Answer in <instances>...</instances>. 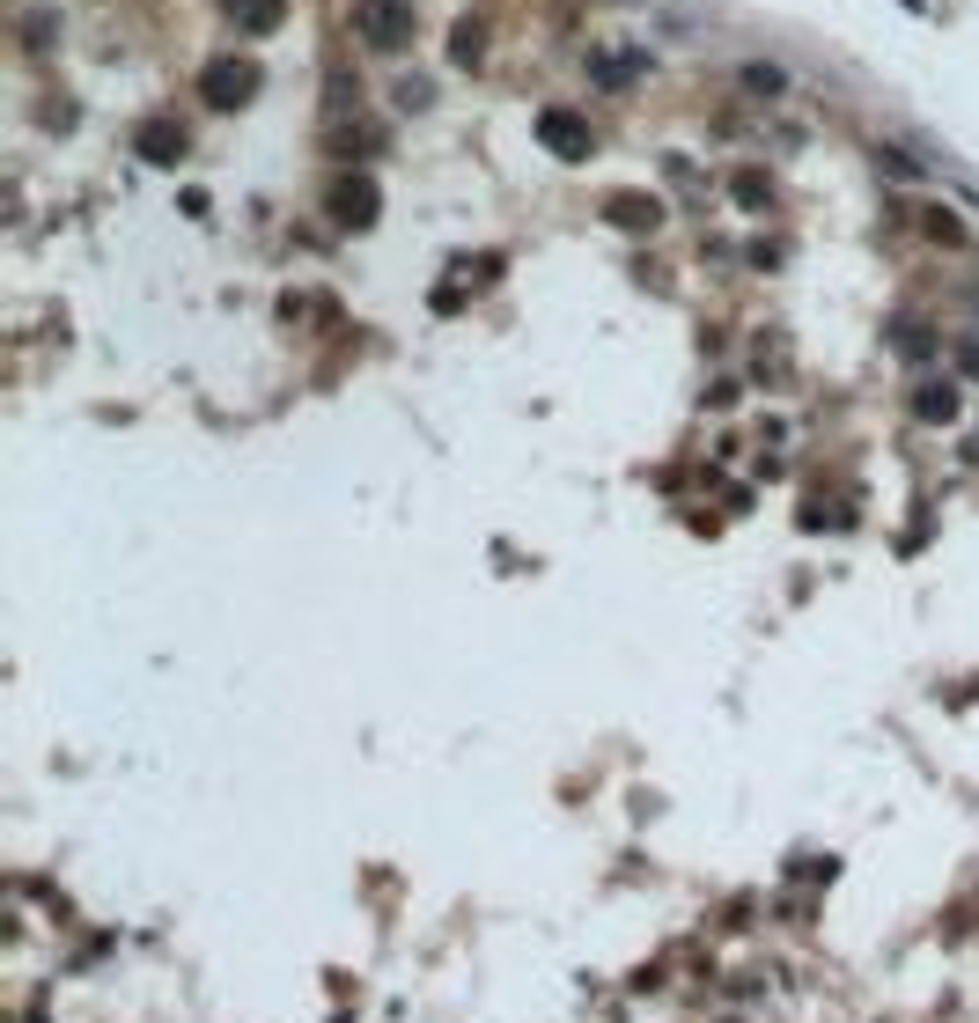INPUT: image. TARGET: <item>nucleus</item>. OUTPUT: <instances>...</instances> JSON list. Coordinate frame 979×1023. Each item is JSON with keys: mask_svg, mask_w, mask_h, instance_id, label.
Segmentation results:
<instances>
[{"mask_svg": "<svg viewBox=\"0 0 979 1023\" xmlns=\"http://www.w3.org/2000/svg\"><path fill=\"white\" fill-rule=\"evenodd\" d=\"M354 44L390 60L412 44V0H354Z\"/></svg>", "mask_w": 979, "mask_h": 1023, "instance_id": "obj_1", "label": "nucleus"}, {"mask_svg": "<svg viewBox=\"0 0 979 1023\" xmlns=\"http://www.w3.org/2000/svg\"><path fill=\"white\" fill-rule=\"evenodd\" d=\"M251 89H258V67L251 60H214L200 74V96L214 103V111H236V103H251Z\"/></svg>", "mask_w": 979, "mask_h": 1023, "instance_id": "obj_2", "label": "nucleus"}, {"mask_svg": "<svg viewBox=\"0 0 979 1023\" xmlns=\"http://www.w3.org/2000/svg\"><path fill=\"white\" fill-rule=\"evenodd\" d=\"M582 67H590V82L604 89V96H619V89H633V82H641V74H649L655 60H649V52H590Z\"/></svg>", "mask_w": 979, "mask_h": 1023, "instance_id": "obj_3", "label": "nucleus"}, {"mask_svg": "<svg viewBox=\"0 0 979 1023\" xmlns=\"http://www.w3.org/2000/svg\"><path fill=\"white\" fill-rule=\"evenodd\" d=\"M538 141H545L560 163H582V155H590V119H574V111H545V119H538Z\"/></svg>", "mask_w": 979, "mask_h": 1023, "instance_id": "obj_4", "label": "nucleus"}, {"mask_svg": "<svg viewBox=\"0 0 979 1023\" xmlns=\"http://www.w3.org/2000/svg\"><path fill=\"white\" fill-rule=\"evenodd\" d=\"M332 214H339L347 228H368V222H376V177L347 170V177H339V192H332Z\"/></svg>", "mask_w": 979, "mask_h": 1023, "instance_id": "obj_5", "label": "nucleus"}, {"mask_svg": "<svg viewBox=\"0 0 979 1023\" xmlns=\"http://www.w3.org/2000/svg\"><path fill=\"white\" fill-rule=\"evenodd\" d=\"M906 222H914L928 244H942V250H965V244H972L965 214H950V206H906Z\"/></svg>", "mask_w": 979, "mask_h": 1023, "instance_id": "obj_6", "label": "nucleus"}, {"mask_svg": "<svg viewBox=\"0 0 979 1023\" xmlns=\"http://www.w3.org/2000/svg\"><path fill=\"white\" fill-rule=\"evenodd\" d=\"M228 22L244 30V38H273L287 22V0H228Z\"/></svg>", "mask_w": 979, "mask_h": 1023, "instance_id": "obj_7", "label": "nucleus"}, {"mask_svg": "<svg viewBox=\"0 0 979 1023\" xmlns=\"http://www.w3.org/2000/svg\"><path fill=\"white\" fill-rule=\"evenodd\" d=\"M604 222L641 228V236H649V228L663 222V206H655V200H641V192H612V200H604Z\"/></svg>", "mask_w": 979, "mask_h": 1023, "instance_id": "obj_8", "label": "nucleus"}, {"mask_svg": "<svg viewBox=\"0 0 979 1023\" xmlns=\"http://www.w3.org/2000/svg\"><path fill=\"white\" fill-rule=\"evenodd\" d=\"M869 155H877V170L891 177V185H920V177H928V163H920L914 147H898V141H877Z\"/></svg>", "mask_w": 979, "mask_h": 1023, "instance_id": "obj_9", "label": "nucleus"}, {"mask_svg": "<svg viewBox=\"0 0 979 1023\" xmlns=\"http://www.w3.org/2000/svg\"><path fill=\"white\" fill-rule=\"evenodd\" d=\"M914 412L928 420V428H950V420H958V390H950V383H920L914 390Z\"/></svg>", "mask_w": 979, "mask_h": 1023, "instance_id": "obj_10", "label": "nucleus"}, {"mask_svg": "<svg viewBox=\"0 0 979 1023\" xmlns=\"http://www.w3.org/2000/svg\"><path fill=\"white\" fill-rule=\"evenodd\" d=\"M479 60H487V22H457V30H449V67H479Z\"/></svg>", "mask_w": 979, "mask_h": 1023, "instance_id": "obj_11", "label": "nucleus"}, {"mask_svg": "<svg viewBox=\"0 0 979 1023\" xmlns=\"http://www.w3.org/2000/svg\"><path fill=\"white\" fill-rule=\"evenodd\" d=\"M390 103H398V111H428V103H435V82H420V74H398Z\"/></svg>", "mask_w": 979, "mask_h": 1023, "instance_id": "obj_12", "label": "nucleus"}, {"mask_svg": "<svg viewBox=\"0 0 979 1023\" xmlns=\"http://www.w3.org/2000/svg\"><path fill=\"white\" fill-rule=\"evenodd\" d=\"M177 133H170V125H147V133H141V155H147V163H177Z\"/></svg>", "mask_w": 979, "mask_h": 1023, "instance_id": "obj_13", "label": "nucleus"}, {"mask_svg": "<svg viewBox=\"0 0 979 1023\" xmlns=\"http://www.w3.org/2000/svg\"><path fill=\"white\" fill-rule=\"evenodd\" d=\"M744 89H752V96H781L788 74H781V67H744Z\"/></svg>", "mask_w": 979, "mask_h": 1023, "instance_id": "obj_14", "label": "nucleus"}, {"mask_svg": "<svg viewBox=\"0 0 979 1023\" xmlns=\"http://www.w3.org/2000/svg\"><path fill=\"white\" fill-rule=\"evenodd\" d=\"M736 200H744V206H766V185H758L752 170H744V177H736Z\"/></svg>", "mask_w": 979, "mask_h": 1023, "instance_id": "obj_15", "label": "nucleus"}]
</instances>
